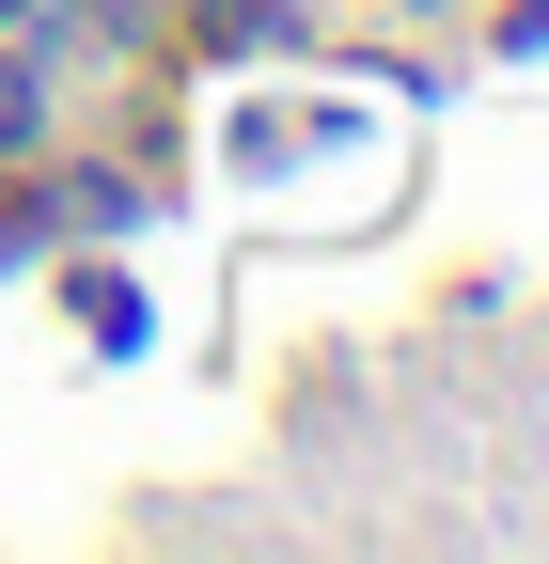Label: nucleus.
<instances>
[{
  "label": "nucleus",
  "instance_id": "nucleus-1",
  "mask_svg": "<svg viewBox=\"0 0 549 564\" xmlns=\"http://www.w3.org/2000/svg\"><path fill=\"white\" fill-rule=\"evenodd\" d=\"M0 17H32V0H0Z\"/></svg>",
  "mask_w": 549,
  "mask_h": 564
}]
</instances>
